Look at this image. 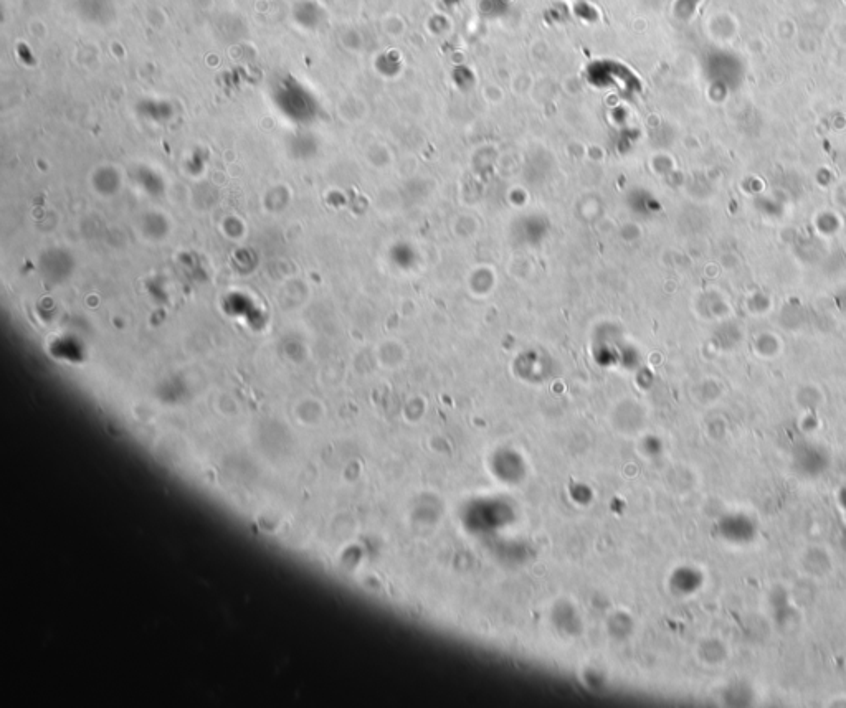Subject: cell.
<instances>
[{"label":"cell","instance_id":"cell-1","mask_svg":"<svg viewBox=\"0 0 846 708\" xmlns=\"http://www.w3.org/2000/svg\"><path fill=\"white\" fill-rule=\"evenodd\" d=\"M842 506L845 507V512H846V489H843Z\"/></svg>","mask_w":846,"mask_h":708}]
</instances>
